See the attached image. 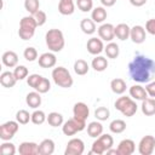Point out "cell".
I'll return each mask as SVG.
<instances>
[{
    "instance_id": "cell-50",
    "label": "cell",
    "mask_w": 155,
    "mask_h": 155,
    "mask_svg": "<svg viewBox=\"0 0 155 155\" xmlns=\"http://www.w3.org/2000/svg\"><path fill=\"white\" fill-rule=\"evenodd\" d=\"M130 2H131L133 6H136V7H140V6L145 5L147 0H130Z\"/></svg>"
},
{
    "instance_id": "cell-27",
    "label": "cell",
    "mask_w": 155,
    "mask_h": 155,
    "mask_svg": "<svg viewBox=\"0 0 155 155\" xmlns=\"http://www.w3.org/2000/svg\"><path fill=\"white\" fill-rule=\"evenodd\" d=\"M38 27L36 24V21L35 18L33 17V15L30 16H25L21 19L19 22V28L22 29H27V30H30V31H35V28Z\"/></svg>"
},
{
    "instance_id": "cell-45",
    "label": "cell",
    "mask_w": 155,
    "mask_h": 155,
    "mask_svg": "<svg viewBox=\"0 0 155 155\" xmlns=\"http://www.w3.org/2000/svg\"><path fill=\"white\" fill-rule=\"evenodd\" d=\"M41 79H42L41 75H39V74H31V75L28 76V79H27V84H28L30 87H33V88L35 90L36 86L39 85V82L41 81Z\"/></svg>"
},
{
    "instance_id": "cell-1",
    "label": "cell",
    "mask_w": 155,
    "mask_h": 155,
    "mask_svg": "<svg viewBox=\"0 0 155 155\" xmlns=\"http://www.w3.org/2000/svg\"><path fill=\"white\" fill-rule=\"evenodd\" d=\"M128 74L139 84H148L155 76V62L143 54H137L128 63Z\"/></svg>"
},
{
    "instance_id": "cell-37",
    "label": "cell",
    "mask_w": 155,
    "mask_h": 155,
    "mask_svg": "<svg viewBox=\"0 0 155 155\" xmlns=\"http://www.w3.org/2000/svg\"><path fill=\"white\" fill-rule=\"evenodd\" d=\"M94 116H96L97 120H99V121H105V120L109 119V116H110V111H109V109L105 108V107H99V108L96 109V111H94Z\"/></svg>"
},
{
    "instance_id": "cell-11",
    "label": "cell",
    "mask_w": 155,
    "mask_h": 155,
    "mask_svg": "<svg viewBox=\"0 0 155 155\" xmlns=\"http://www.w3.org/2000/svg\"><path fill=\"white\" fill-rule=\"evenodd\" d=\"M38 62L41 68H53L57 63V58L52 52H45L38 58Z\"/></svg>"
},
{
    "instance_id": "cell-20",
    "label": "cell",
    "mask_w": 155,
    "mask_h": 155,
    "mask_svg": "<svg viewBox=\"0 0 155 155\" xmlns=\"http://www.w3.org/2000/svg\"><path fill=\"white\" fill-rule=\"evenodd\" d=\"M130 33H131V28L126 23H120L115 27V36L121 41L127 40L130 38Z\"/></svg>"
},
{
    "instance_id": "cell-33",
    "label": "cell",
    "mask_w": 155,
    "mask_h": 155,
    "mask_svg": "<svg viewBox=\"0 0 155 155\" xmlns=\"http://www.w3.org/2000/svg\"><path fill=\"white\" fill-rule=\"evenodd\" d=\"M109 128L113 133H122L125 130H126V122L124 120H120V119H116V120H113L109 125Z\"/></svg>"
},
{
    "instance_id": "cell-35",
    "label": "cell",
    "mask_w": 155,
    "mask_h": 155,
    "mask_svg": "<svg viewBox=\"0 0 155 155\" xmlns=\"http://www.w3.org/2000/svg\"><path fill=\"white\" fill-rule=\"evenodd\" d=\"M40 7V2L39 0H24V8L30 13L34 15L39 11Z\"/></svg>"
},
{
    "instance_id": "cell-16",
    "label": "cell",
    "mask_w": 155,
    "mask_h": 155,
    "mask_svg": "<svg viewBox=\"0 0 155 155\" xmlns=\"http://www.w3.org/2000/svg\"><path fill=\"white\" fill-rule=\"evenodd\" d=\"M1 61H2V64L8 67V68H13V67H17V63H18V56L16 52L13 51H6L2 53V57H1Z\"/></svg>"
},
{
    "instance_id": "cell-25",
    "label": "cell",
    "mask_w": 155,
    "mask_h": 155,
    "mask_svg": "<svg viewBox=\"0 0 155 155\" xmlns=\"http://www.w3.org/2000/svg\"><path fill=\"white\" fill-rule=\"evenodd\" d=\"M110 88L115 94H122L126 92V82L124 79L120 78L113 79L110 82Z\"/></svg>"
},
{
    "instance_id": "cell-31",
    "label": "cell",
    "mask_w": 155,
    "mask_h": 155,
    "mask_svg": "<svg viewBox=\"0 0 155 155\" xmlns=\"http://www.w3.org/2000/svg\"><path fill=\"white\" fill-rule=\"evenodd\" d=\"M104 52L107 54L108 58H111V59H115L117 58L119 53H120V48H119V45L115 44V42H109L105 47H104Z\"/></svg>"
},
{
    "instance_id": "cell-15",
    "label": "cell",
    "mask_w": 155,
    "mask_h": 155,
    "mask_svg": "<svg viewBox=\"0 0 155 155\" xmlns=\"http://www.w3.org/2000/svg\"><path fill=\"white\" fill-rule=\"evenodd\" d=\"M117 150L120 155H131L136 150V144L132 139H122L117 145Z\"/></svg>"
},
{
    "instance_id": "cell-12",
    "label": "cell",
    "mask_w": 155,
    "mask_h": 155,
    "mask_svg": "<svg viewBox=\"0 0 155 155\" xmlns=\"http://www.w3.org/2000/svg\"><path fill=\"white\" fill-rule=\"evenodd\" d=\"M18 153L21 155H36L39 154V144L34 142H23L19 144Z\"/></svg>"
},
{
    "instance_id": "cell-23",
    "label": "cell",
    "mask_w": 155,
    "mask_h": 155,
    "mask_svg": "<svg viewBox=\"0 0 155 155\" xmlns=\"http://www.w3.org/2000/svg\"><path fill=\"white\" fill-rule=\"evenodd\" d=\"M41 93H39L38 91H34V92H29L25 97V102L27 104L33 108V109H36L41 105Z\"/></svg>"
},
{
    "instance_id": "cell-14",
    "label": "cell",
    "mask_w": 155,
    "mask_h": 155,
    "mask_svg": "<svg viewBox=\"0 0 155 155\" xmlns=\"http://www.w3.org/2000/svg\"><path fill=\"white\" fill-rule=\"evenodd\" d=\"M130 39L134 44H142L145 41V29L142 25H134L131 28Z\"/></svg>"
},
{
    "instance_id": "cell-10",
    "label": "cell",
    "mask_w": 155,
    "mask_h": 155,
    "mask_svg": "<svg viewBox=\"0 0 155 155\" xmlns=\"http://www.w3.org/2000/svg\"><path fill=\"white\" fill-rule=\"evenodd\" d=\"M86 47H87V51L91 54H93V56H97L102 51H104V45H103V41H102L101 38L99 39L98 38H91V39H88Z\"/></svg>"
},
{
    "instance_id": "cell-49",
    "label": "cell",
    "mask_w": 155,
    "mask_h": 155,
    "mask_svg": "<svg viewBox=\"0 0 155 155\" xmlns=\"http://www.w3.org/2000/svg\"><path fill=\"white\" fill-rule=\"evenodd\" d=\"M145 90H147V92H148V96L155 98V81L148 82L147 86H145Z\"/></svg>"
},
{
    "instance_id": "cell-38",
    "label": "cell",
    "mask_w": 155,
    "mask_h": 155,
    "mask_svg": "<svg viewBox=\"0 0 155 155\" xmlns=\"http://www.w3.org/2000/svg\"><path fill=\"white\" fill-rule=\"evenodd\" d=\"M13 74H15V76H16L17 80H23V79L28 78L29 71H28V68L27 67H24V65H17V67H15Z\"/></svg>"
},
{
    "instance_id": "cell-4",
    "label": "cell",
    "mask_w": 155,
    "mask_h": 155,
    "mask_svg": "<svg viewBox=\"0 0 155 155\" xmlns=\"http://www.w3.org/2000/svg\"><path fill=\"white\" fill-rule=\"evenodd\" d=\"M115 109L121 111L125 116L131 117L137 113V104L136 102L132 99V97H119L115 102Z\"/></svg>"
},
{
    "instance_id": "cell-51",
    "label": "cell",
    "mask_w": 155,
    "mask_h": 155,
    "mask_svg": "<svg viewBox=\"0 0 155 155\" xmlns=\"http://www.w3.org/2000/svg\"><path fill=\"white\" fill-rule=\"evenodd\" d=\"M101 2H102V5L105 6V7H111V6L115 5L116 0H101Z\"/></svg>"
},
{
    "instance_id": "cell-48",
    "label": "cell",
    "mask_w": 155,
    "mask_h": 155,
    "mask_svg": "<svg viewBox=\"0 0 155 155\" xmlns=\"http://www.w3.org/2000/svg\"><path fill=\"white\" fill-rule=\"evenodd\" d=\"M145 31H148L151 35H155V18L148 19L145 23Z\"/></svg>"
},
{
    "instance_id": "cell-41",
    "label": "cell",
    "mask_w": 155,
    "mask_h": 155,
    "mask_svg": "<svg viewBox=\"0 0 155 155\" xmlns=\"http://www.w3.org/2000/svg\"><path fill=\"white\" fill-rule=\"evenodd\" d=\"M23 56H24V58H25L28 62H34V61L38 59V51H36L35 47L29 46V47H27V48L24 50Z\"/></svg>"
},
{
    "instance_id": "cell-36",
    "label": "cell",
    "mask_w": 155,
    "mask_h": 155,
    "mask_svg": "<svg viewBox=\"0 0 155 155\" xmlns=\"http://www.w3.org/2000/svg\"><path fill=\"white\" fill-rule=\"evenodd\" d=\"M46 120H47V116L42 110H35L31 114V122L34 125H42Z\"/></svg>"
},
{
    "instance_id": "cell-44",
    "label": "cell",
    "mask_w": 155,
    "mask_h": 155,
    "mask_svg": "<svg viewBox=\"0 0 155 155\" xmlns=\"http://www.w3.org/2000/svg\"><path fill=\"white\" fill-rule=\"evenodd\" d=\"M107 150H105V148H104V145L101 143V140L97 138L93 143H92V149H91V151H90V154H97V155H102V154H104Z\"/></svg>"
},
{
    "instance_id": "cell-34",
    "label": "cell",
    "mask_w": 155,
    "mask_h": 155,
    "mask_svg": "<svg viewBox=\"0 0 155 155\" xmlns=\"http://www.w3.org/2000/svg\"><path fill=\"white\" fill-rule=\"evenodd\" d=\"M16 120L21 125H27L29 121H31V114H29V111L24 109H21L16 113Z\"/></svg>"
},
{
    "instance_id": "cell-2",
    "label": "cell",
    "mask_w": 155,
    "mask_h": 155,
    "mask_svg": "<svg viewBox=\"0 0 155 155\" xmlns=\"http://www.w3.org/2000/svg\"><path fill=\"white\" fill-rule=\"evenodd\" d=\"M46 45L50 51L52 52H59L63 50L65 41H64V35L59 29H50L46 35H45Z\"/></svg>"
},
{
    "instance_id": "cell-32",
    "label": "cell",
    "mask_w": 155,
    "mask_h": 155,
    "mask_svg": "<svg viewBox=\"0 0 155 155\" xmlns=\"http://www.w3.org/2000/svg\"><path fill=\"white\" fill-rule=\"evenodd\" d=\"M88 69H90V67H88V64H87L86 61H84V59L75 61V63H74V71L78 75H80V76L86 75L88 73Z\"/></svg>"
},
{
    "instance_id": "cell-9",
    "label": "cell",
    "mask_w": 155,
    "mask_h": 155,
    "mask_svg": "<svg viewBox=\"0 0 155 155\" xmlns=\"http://www.w3.org/2000/svg\"><path fill=\"white\" fill-rule=\"evenodd\" d=\"M98 35L104 41H111L115 38V27L110 23H104L98 28Z\"/></svg>"
},
{
    "instance_id": "cell-28",
    "label": "cell",
    "mask_w": 155,
    "mask_h": 155,
    "mask_svg": "<svg viewBox=\"0 0 155 155\" xmlns=\"http://www.w3.org/2000/svg\"><path fill=\"white\" fill-rule=\"evenodd\" d=\"M80 29L82 30V33L92 35L96 31V23L92 21V18H84L80 22Z\"/></svg>"
},
{
    "instance_id": "cell-22",
    "label": "cell",
    "mask_w": 155,
    "mask_h": 155,
    "mask_svg": "<svg viewBox=\"0 0 155 155\" xmlns=\"http://www.w3.org/2000/svg\"><path fill=\"white\" fill-rule=\"evenodd\" d=\"M54 151V142L50 138L44 139L39 144V154L40 155H51Z\"/></svg>"
},
{
    "instance_id": "cell-17",
    "label": "cell",
    "mask_w": 155,
    "mask_h": 155,
    "mask_svg": "<svg viewBox=\"0 0 155 155\" xmlns=\"http://www.w3.org/2000/svg\"><path fill=\"white\" fill-rule=\"evenodd\" d=\"M130 96L136 101H143L148 98V92L140 85H133L130 87Z\"/></svg>"
},
{
    "instance_id": "cell-26",
    "label": "cell",
    "mask_w": 155,
    "mask_h": 155,
    "mask_svg": "<svg viewBox=\"0 0 155 155\" xmlns=\"http://www.w3.org/2000/svg\"><path fill=\"white\" fill-rule=\"evenodd\" d=\"M87 133L92 138H98L103 133V125L98 121H92L87 126Z\"/></svg>"
},
{
    "instance_id": "cell-5",
    "label": "cell",
    "mask_w": 155,
    "mask_h": 155,
    "mask_svg": "<svg viewBox=\"0 0 155 155\" xmlns=\"http://www.w3.org/2000/svg\"><path fill=\"white\" fill-rule=\"evenodd\" d=\"M85 127H86V120H81L73 116L71 119H69L63 124L62 131L65 136H74L75 133L85 130Z\"/></svg>"
},
{
    "instance_id": "cell-39",
    "label": "cell",
    "mask_w": 155,
    "mask_h": 155,
    "mask_svg": "<svg viewBox=\"0 0 155 155\" xmlns=\"http://www.w3.org/2000/svg\"><path fill=\"white\" fill-rule=\"evenodd\" d=\"M0 153H1L2 155H13V154L16 153L15 144H12V143L5 140V142L1 144V147H0Z\"/></svg>"
},
{
    "instance_id": "cell-47",
    "label": "cell",
    "mask_w": 155,
    "mask_h": 155,
    "mask_svg": "<svg viewBox=\"0 0 155 155\" xmlns=\"http://www.w3.org/2000/svg\"><path fill=\"white\" fill-rule=\"evenodd\" d=\"M34 33H35V31H30V30L22 29V28L18 29V35H19V38H21L22 40H29V39H31V38L34 36Z\"/></svg>"
},
{
    "instance_id": "cell-21",
    "label": "cell",
    "mask_w": 155,
    "mask_h": 155,
    "mask_svg": "<svg viewBox=\"0 0 155 155\" xmlns=\"http://www.w3.org/2000/svg\"><path fill=\"white\" fill-rule=\"evenodd\" d=\"M16 82H17V79H16L15 74L11 73V71H4V73L0 75V84H1L4 87H6V88L13 87V86L16 85Z\"/></svg>"
},
{
    "instance_id": "cell-42",
    "label": "cell",
    "mask_w": 155,
    "mask_h": 155,
    "mask_svg": "<svg viewBox=\"0 0 155 155\" xmlns=\"http://www.w3.org/2000/svg\"><path fill=\"white\" fill-rule=\"evenodd\" d=\"M98 139L101 140V143L104 145V148H105V150H108V149H110V148H113V145H114V138L110 136V134H108V133H102L99 137H98Z\"/></svg>"
},
{
    "instance_id": "cell-13",
    "label": "cell",
    "mask_w": 155,
    "mask_h": 155,
    "mask_svg": "<svg viewBox=\"0 0 155 155\" xmlns=\"http://www.w3.org/2000/svg\"><path fill=\"white\" fill-rule=\"evenodd\" d=\"M73 114L75 117L78 119H81V120H86L90 115V108L87 107L86 103L84 102H78L74 104V108H73Z\"/></svg>"
},
{
    "instance_id": "cell-52",
    "label": "cell",
    "mask_w": 155,
    "mask_h": 155,
    "mask_svg": "<svg viewBox=\"0 0 155 155\" xmlns=\"http://www.w3.org/2000/svg\"><path fill=\"white\" fill-rule=\"evenodd\" d=\"M107 154H116V155H120V154H119V150H117V149H111V148L107 150Z\"/></svg>"
},
{
    "instance_id": "cell-3",
    "label": "cell",
    "mask_w": 155,
    "mask_h": 155,
    "mask_svg": "<svg viewBox=\"0 0 155 155\" xmlns=\"http://www.w3.org/2000/svg\"><path fill=\"white\" fill-rule=\"evenodd\" d=\"M52 79L54 84L63 88H69L73 86V78L69 73V70L64 67H57L52 70Z\"/></svg>"
},
{
    "instance_id": "cell-8",
    "label": "cell",
    "mask_w": 155,
    "mask_h": 155,
    "mask_svg": "<svg viewBox=\"0 0 155 155\" xmlns=\"http://www.w3.org/2000/svg\"><path fill=\"white\" fill-rule=\"evenodd\" d=\"M85 150V144L80 138H73L68 142L64 154L65 155H81Z\"/></svg>"
},
{
    "instance_id": "cell-30",
    "label": "cell",
    "mask_w": 155,
    "mask_h": 155,
    "mask_svg": "<svg viewBox=\"0 0 155 155\" xmlns=\"http://www.w3.org/2000/svg\"><path fill=\"white\" fill-rule=\"evenodd\" d=\"M47 122L50 126L52 127H58L63 125V115L57 113V111H52L47 115Z\"/></svg>"
},
{
    "instance_id": "cell-7",
    "label": "cell",
    "mask_w": 155,
    "mask_h": 155,
    "mask_svg": "<svg viewBox=\"0 0 155 155\" xmlns=\"http://www.w3.org/2000/svg\"><path fill=\"white\" fill-rule=\"evenodd\" d=\"M155 150V138L150 134L144 136L139 144H138V151L140 155H150Z\"/></svg>"
},
{
    "instance_id": "cell-18",
    "label": "cell",
    "mask_w": 155,
    "mask_h": 155,
    "mask_svg": "<svg viewBox=\"0 0 155 155\" xmlns=\"http://www.w3.org/2000/svg\"><path fill=\"white\" fill-rule=\"evenodd\" d=\"M74 8H75V5H74L73 0H59L58 11H59L61 15H63V16L73 15L74 13Z\"/></svg>"
},
{
    "instance_id": "cell-24",
    "label": "cell",
    "mask_w": 155,
    "mask_h": 155,
    "mask_svg": "<svg viewBox=\"0 0 155 155\" xmlns=\"http://www.w3.org/2000/svg\"><path fill=\"white\" fill-rule=\"evenodd\" d=\"M107 16H108L107 10L104 7H102V6L94 7L92 10V13H91V18H92V21L94 23H102V22H104L107 19Z\"/></svg>"
},
{
    "instance_id": "cell-19",
    "label": "cell",
    "mask_w": 155,
    "mask_h": 155,
    "mask_svg": "<svg viewBox=\"0 0 155 155\" xmlns=\"http://www.w3.org/2000/svg\"><path fill=\"white\" fill-rule=\"evenodd\" d=\"M142 113L145 116H151L155 115V98H145L142 101Z\"/></svg>"
},
{
    "instance_id": "cell-40",
    "label": "cell",
    "mask_w": 155,
    "mask_h": 155,
    "mask_svg": "<svg viewBox=\"0 0 155 155\" xmlns=\"http://www.w3.org/2000/svg\"><path fill=\"white\" fill-rule=\"evenodd\" d=\"M76 6L82 12H88L93 8V0H76Z\"/></svg>"
},
{
    "instance_id": "cell-43",
    "label": "cell",
    "mask_w": 155,
    "mask_h": 155,
    "mask_svg": "<svg viewBox=\"0 0 155 155\" xmlns=\"http://www.w3.org/2000/svg\"><path fill=\"white\" fill-rule=\"evenodd\" d=\"M50 88H51V82H50V80L42 76L41 81H40V82H39V85L36 86L35 91H38L39 93H46V92H48V91H50Z\"/></svg>"
},
{
    "instance_id": "cell-6",
    "label": "cell",
    "mask_w": 155,
    "mask_h": 155,
    "mask_svg": "<svg viewBox=\"0 0 155 155\" xmlns=\"http://www.w3.org/2000/svg\"><path fill=\"white\" fill-rule=\"evenodd\" d=\"M19 128V122L16 121H7L0 126V138L2 140H10L17 133Z\"/></svg>"
},
{
    "instance_id": "cell-46",
    "label": "cell",
    "mask_w": 155,
    "mask_h": 155,
    "mask_svg": "<svg viewBox=\"0 0 155 155\" xmlns=\"http://www.w3.org/2000/svg\"><path fill=\"white\" fill-rule=\"evenodd\" d=\"M33 17L35 18V21H36V24H38V27H41V25H44L45 23H46V19H47V16H46V13L44 12V11H41V10H39L36 13H34L33 15Z\"/></svg>"
},
{
    "instance_id": "cell-29",
    "label": "cell",
    "mask_w": 155,
    "mask_h": 155,
    "mask_svg": "<svg viewBox=\"0 0 155 155\" xmlns=\"http://www.w3.org/2000/svg\"><path fill=\"white\" fill-rule=\"evenodd\" d=\"M92 68L96 70V71H104L107 68H108V61L105 57H102V56H97L92 59V63H91Z\"/></svg>"
}]
</instances>
